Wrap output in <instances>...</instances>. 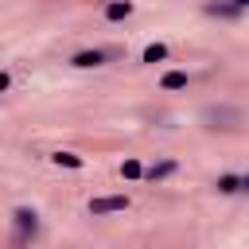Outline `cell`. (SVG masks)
Here are the masks:
<instances>
[{
    "mask_svg": "<svg viewBox=\"0 0 249 249\" xmlns=\"http://www.w3.org/2000/svg\"><path fill=\"white\" fill-rule=\"evenodd\" d=\"M12 226H16V237H12V241H16V249L39 237V214H35V210H27V206H16Z\"/></svg>",
    "mask_w": 249,
    "mask_h": 249,
    "instance_id": "obj_1",
    "label": "cell"
},
{
    "mask_svg": "<svg viewBox=\"0 0 249 249\" xmlns=\"http://www.w3.org/2000/svg\"><path fill=\"white\" fill-rule=\"evenodd\" d=\"M202 121H206L210 128H237V124H241V109H226V105H210V109L202 113Z\"/></svg>",
    "mask_w": 249,
    "mask_h": 249,
    "instance_id": "obj_2",
    "label": "cell"
},
{
    "mask_svg": "<svg viewBox=\"0 0 249 249\" xmlns=\"http://www.w3.org/2000/svg\"><path fill=\"white\" fill-rule=\"evenodd\" d=\"M121 210H128V195H97V198H89V214L93 218L121 214Z\"/></svg>",
    "mask_w": 249,
    "mask_h": 249,
    "instance_id": "obj_3",
    "label": "cell"
},
{
    "mask_svg": "<svg viewBox=\"0 0 249 249\" xmlns=\"http://www.w3.org/2000/svg\"><path fill=\"white\" fill-rule=\"evenodd\" d=\"M105 58H113V51H105V47H93V51H78V54L70 58V66H78V70H89V66H101Z\"/></svg>",
    "mask_w": 249,
    "mask_h": 249,
    "instance_id": "obj_4",
    "label": "cell"
},
{
    "mask_svg": "<svg viewBox=\"0 0 249 249\" xmlns=\"http://www.w3.org/2000/svg\"><path fill=\"white\" fill-rule=\"evenodd\" d=\"M101 16H105L109 23H121V19L132 16V0H109V4L101 8Z\"/></svg>",
    "mask_w": 249,
    "mask_h": 249,
    "instance_id": "obj_5",
    "label": "cell"
},
{
    "mask_svg": "<svg viewBox=\"0 0 249 249\" xmlns=\"http://www.w3.org/2000/svg\"><path fill=\"white\" fill-rule=\"evenodd\" d=\"M202 12H206V16H218V19H237V16H241V8H237L233 0H218V4H206Z\"/></svg>",
    "mask_w": 249,
    "mask_h": 249,
    "instance_id": "obj_6",
    "label": "cell"
},
{
    "mask_svg": "<svg viewBox=\"0 0 249 249\" xmlns=\"http://www.w3.org/2000/svg\"><path fill=\"white\" fill-rule=\"evenodd\" d=\"M175 171H179V163H175V160H160V163H152V167L144 171V179L160 183V179H167V175H175Z\"/></svg>",
    "mask_w": 249,
    "mask_h": 249,
    "instance_id": "obj_7",
    "label": "cell"
},
{
    "mask_svg": "<svg viewBox=\"0 0 249 249\" xmlns=\"http://www.w3.org/2000/svg\"><path fill=\"white\" fill-rule=\"evenodd\" d=\"M214 191H218V195H237V191H241V175H233V171L218 175V179H214Z\"/></svg>",
    "mask_w": 249,
    "mask_h": 249,
    "instance_id": "obj_8",
    "label": "cell"
},
{
    "mask_svg": "<svg viewBox=\"0 0 249 249\" xmlns=\"http://www.w3.org/2000/svg\"><path fill=\"white\" fill-rule=\"evenodd\" d=\"M187 82H191V78H187L183 70H167V74L160 78V89H187Z\"/></svg>",
    "mask_w": 249,
    "mask_h": 249,
    "instance_id": "obj_9",
    "label": "cell"
},
{
    "mask_svg": "<svg viewBox=\"0 0 249 249\" xmlns=\"http://www.w3.org/2000/svg\"><path fill=\"white\" fill-rule=\"evenodd\" d=\"M144 171H148V167H144L140 160H124V163H121V179H128V183L144 179Z\"/></svg>",
    "mask_w": 249,
    "mask_h": 249,
    "instance_id": "obj_10",
    "label": "cell"
},
{
    "mask_svg": "<svg viewBox=\"0 0 249 249\" xmlns=\"http://www.w3.org/2000/svg\"><path fill=\"white\" fill-rule=\"evenodd\" d=\"M171 51H167V43H148L144 47V62H163Z\"/></svg>",
    "mask_w": 249,
    "mask_h": 249,
    "instance_id": "obj_11",
    "label": "cell"
},
{
    "mask_svg": "<svg viewBox=\"0 0 249 249\" xmlns=\"http://www.w3.org/2000/svg\"><path fill=\"white\" fill-rule=\"evenodd\" d=\"M51 160H54V163H58V167H74V171H78V167H82V156H74V152H54V156H51Z\"/></svg>",
    "mask_w": 249,
    "mask_h": 249,
    "instance_id": "obj_12",
    "label": "cell"
},
{
    "mask_svg": "<svg viewBox=\"0 0 249 249\" xmlns=\"http://www.w3.org/2000/svg\"><path fill=\"white\" fill-rule=\"evenodd\" d=\"M241 191H245V195H249V171H245V175H241Z\"/></svg>",
    "mask_w": 249,
    "mask_h": 249,
    "instance_id": "obj_13",
    "label": "cell"
},
{
    "mask_svg": "<svg viewBox=\"0 0 249 249\" xmlns=\"http://www.w3.org/2000/svg\"><path fill=\"white\" fill-rule=\"evenodd\" d=\"M233 4H237V8H249V0H233Z\"/></svg>",
    "mask_w": 249,
    "mask_h": 249,
    "instance_id": "obj_14",
    "label": "cell"
}]
</instances>
